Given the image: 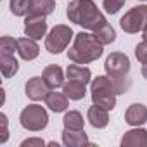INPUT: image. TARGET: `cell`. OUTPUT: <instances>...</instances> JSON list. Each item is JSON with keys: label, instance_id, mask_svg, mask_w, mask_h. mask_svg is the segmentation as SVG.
Returning <instances> with one entry per match:
<instances>
[{"label": "cell", "instance_id": "cell-1", "mask_svg": "<svg viewBox=\"0 0 147 147\" xmlns=\"http://www.w3.org/2000/svg\"><path fill=\"white\" fill-rule=\"evenodd\" d=\"M66 16L71 23L90 31H97L99 28L107 24L104 14L97 9V4L94 0H71Z\"/></svg>", "mask_w": 147, "mask_h": 147}, {"label": "cell", "instance_id": "cell-2", "mask_svg": "<svg viewBox=\"0 0 147 147\" xmlns=\"http://www.w3.org/2000/svg\"><path fill=\"white\" fill-rule=\"evenodd\" d=\"M104 54V45L95 38L94 33H78L73 47L67 50V59L76 64H90Z\"/></svg>", "mask_w": 147, "mask_h": 147}, {"label": "cell", "instance_id": "cell-3", "mask_svg": "<svg viewBox=\"0 0 147 147\" xmlns=\"http://www.w3.org/2000/svg\"><path fill=\"white\" fill-rule=\"evenodd\" d=\"M130 59L123 52H113L107 55L104 62V69L107 73V76L113 80L116 94H126L128 88L131 87V78H130Z\"/></svg>", "mask_w": 147, "mask_h": 147}, {"label": "cell", "instance_id": "cell-4", "mask_svg": "<svg viewBox=\"0 0 147 147\" xmlns=\"http://www.w3.org/2000/svg\"><path fill=\"white\" fill-rule=\"evenodd\" d=\"M90 92H92V102L113 111L116 107V88L114 83L109 76H97L90 83Z\"/></svg>", "mask_w": 147, "mask_h": 147}, {"label": "cell", "instance_id": "cell-5", "mask_svg": "<svg viewBox=\"0 0 147 147\" xmlns=\"http://www.w3.org/2000/svg\"><path fill=\"white\" fill-rule=\"evenodd\" d=\"M19 123L28 131H42L49 125V114H47L45 107H42L38 104H30L21 111Z\"/></svg>", "mask_w": 147, "mask_h": 147}, {"label": "cell", "instance_id": "cell-6", "mask_svg": "<svg viewBox=\"0 0 147 147\" xmlns=\"http://www.w3.org/2000/svg\"><path fill=\"white\" fill-rule=\"evenodd\" d=\"M119 26L125 33H138L147 28V5L131 7L119 19Z\"/></svg>", "mask_w": 147, "mask_h": 147}, {"label": "cell", "instance_id": "cell-7", "mask_svg": "<svg viewBox=\"0 0 147 147\" xmlns=\"http://www.w3.org/2000/svg\"><path fill=\"white\" fill-rule=\"evenodd\" d=\"M73 38V30L66 24H57L50 30V33L45 38V49L50 54H61L62 50H66V47L69 45Z\"/></svg>", "mask_w": 147, "mask_h": 147}, {"label": "cell", "instance_id": "cell-8", "mask_svg": "<svg viewBox=\"0 0 147 147\" xmlns=\"http://www.w3.org/2000/svg\"><path fill=\"white\" fill-rule=\"evenodd\" d=\"M47 21L45 16H26L24 19V35L33 38V40H42L47 33Z\"/></svg>", "mask_w": 147, "mask_h": 147}, {"label": "cell", "instance_id": "cell-9", "mask_svg": "<svg viewBox=\"0 0 147 147\" xmlns=\"http://www.w3.org/2000/svg\"><path fill=\"white\" fill-rule=\"evenodd\" d=\"M26 97L31 99V100H42L49 95V92L52 90L49 87V83L43 80V76H33L26 82Z\"/></svg>", "mask_w": 147, "mask_h": 147}, {"label": "cell", "instance_id": "cell-10", "mask_svg": "<svg viewBox=\"0 0 147 147\" xmlns=\"http://www.w3.org/2000/svg\"><path fill=\"white\" fill-rule=\"evenodd\" d=\"M123 147H147V130L144 128H133L125 131L121 138Z\"/></svg>", "mask_w": 147, "mask_h": 147}, {"label": "cell", "instance_id": "cell-11", "mask_svg": "<svg viewBox=\"0 0 147 147\" xmlns=\"http://www.w3.org/2000/svg\"><path fill=\"white\" fill-rule=\"evenodd\" d=\"M66 76L69 82H76V83H82V85H88L90 83V78H92V71L82 64H69L67 69H66Z\"/></svg>", "mask_w": 147, "mask_h": 147}, {"label": "cell", "instance_id": "cell-12", "mask_svg": "<svg viewBox=\"0 0 147 147\" xmlns=\"http://www.w3.org/2000/svg\"><path fill=\"white\" fill-rule=\"evenodd\" d=\"M43 80L49 83V87L52 88V90H55V88H59V87H62L66 82H64V71H62V67L61 66H57V64H50V66H47L45 69H43Z\"/></svg>", "mask_w": 147, "mask_h": 147}, {"label": "cell", "instance_id": "cell-13", "mask_svg": "<svg viewBox=\"0 0 147 147\" xmlns=\"http://www.w3.org/2000/svg\"><path fill=\"white\" fill-rule=\"evenodd\" d=\"M18 45H19L18 54H19L21 59H24V61H33V59H36L38 54H40V47H38L36 40H33V38H30V36L19 38V40H18Z\"/></svg>", "mask_w": 147, "mask_h": 147}, {"label": "cell", "instance_id": "cell-14", "mask_svg": "<svg viewBox=\"0 0 147 147\" xmlns=\"http://www.w3.org/2000/svg\"><path fill=\"white\" fill-rule=\"evenodd\" d=\"M107 113H109L107 109H104V107L94 104V106L88 107L87 119H88V123H90L94 128H106V126L109 125V114H107Z\"/></svg>", "mask_w": 147, "mask_h": 147}, {"label": "cell", "instance_id": "cell-15", "mask_svg": "<svg viewBox=\"0 0 147 147\" xmlns=\"http://www.w3.org/2000/svg\"><path fill=\"white\" fill-rule=\"evenodd\" d=\"M125 121L131 126H142L147 121V107L144 104H131L125 113Z\"/></svg>", "mask_w": 147, "mask_h": 147}, {"label": "cell", "instance_id": "cell-16", "mask_svg": "<svg viewBox=\"0 0 147 147\" xmlns=\"http://www.w3.org/2000/svg\"><path fill=\"white\" fill-rule=\"evenodd\" d=\"M62 144L67 147L90 145L85 130H67V128H64V131H62Z\"/></svg>", "mask_w": 147, "mask_h": 147}, {"label": "cell", "instance_id": "cell-17", "mask_svg": "<svg viewBox=\"0 0 147 147\" xmlns=\"http://www.w3.org/2000/svg\"><path fill=\"white\" fill-rule=\"evenodd\" d=\"M67 95L64 92H49V95L45 97V104L50 111L54 113H62L67 109L69 102H67Z\"/></svg>", "mask_w": 147, "mask_h": 147}, {"label": "cell", "instance_id": "cell-18", "mask_svg": "<svg viewBox=\"0 0 147 147\" xmlns=\"http://www.w3.org/2000/svg\"><path fill=\"white\" fill-rule=\"evenodd\" d=\"M55 11V2L54 0H31L30 11L26 16H49Z\"/></svg>", "mask_w": 147, "mask_h": 147}, {"label": "cell", "instance_id": "cell-19", "mask_svg": "<svg viewBox=\"0 0 147 147\" xmlns=\"http://www.w3.org/2000/svg\"><path fill=\"white\" fill-rule=\"evenodd\" d=\"M87 85H82V83H76V82H66L62 85V92L71 99V100H82L87 94Z\"/></svg>", "mask_w": 147, "mask_h": 147}, {"label": "cell", "instance_id": "cell-20", "mask_svg": "<svg viewBox=\"0 0 147 147\" xmlns=\"http://www.w3.org/2000/svg\"><path fill=\"white\" fill-rule=\"evenodd\" d=\"M0 67H2V75H4V78L7 80V78H12L16 73H18L19 62L16 61L14 55H5V54H2V55H0Z\"/></svg>", "mask_w": 147, "mask_h": 147}, {"label": "cell", "instance_id": "cell-21", "mask_svg": "<svg viewBox=\"0 0 147 147\" xmlns=\"http://www.w3.org/2000/svg\"><path fill=\"white\" fill-rule=\"evenodd\" d=\"M62 123H64V128H67V130H83V126H85V119L80 111L66 113L62 118Z\"/></svg>", "mask_w": 147, "mask_h": 147}, {"label": "cell", "instance_id": "cell-22", "mask_svg": "<svg viewBox=\"0 0 147 147\" xmlns=\"http://www.w3.org/2000/svg\"><path fill=\"white\" fill-rule=\"evenodd\" d=\"M94 35H95V38L102 43V45H109V43H113L114 40H116V31H114V28L107 23V24H104L102 28H99L97 31H94Z\"/></svg>", "mask_w": 147, "mask_h": 147}, {"label": "cell", "instance_id": "cell-23", "mask_svg": "<svg viewBox=\"0 0 147 147\" xmlns=\"http://www.w3.org/2000/svg\"><path fill=\"white\" fill-rule=\"evenodd\" d=\"M135 57L142 62V76L147 80V40L140 42L135 47Z\"/></svg>", "mask_w": 147, "mask_h": 147}, {"label": "cell", "instance_id": "cell-24", "mask_svg": "<svg viewBox=\"0 0 147 147\" xmlns=\"http://www.w3.org/2000/svg\"><path fill=\"white\" fill-rule=\"evenodd\" d=\"M18 49H19L18 40H14L12 36H2L0 38V54L14 55V52H18Z\"/></svg>", "mask_w": 147, "mask_h": 147}, {"label": "cell", "instance_id": "cell-25", "mask_svg": "<svg viewBox=\"0 0 147 147\" xmlns=\"http://www.w3.org/2000/svg\"><path fill=\"white\" fill-rule=\"evenodd\" d=\"M30 4L31 0H11V12L18 18L26 16L30 11Z\"/></svg>", "mask_w": 147, "mask_h": 147}, {"label": "cell", "instance_id": "cell-26", "mask_svg": "<svg viewBox=\"0 0 147 147\" xmlns=\"http://www.w3.org/2000/svg\"><path fill=\"white\" fill-rule=\"evenodd\" d=\"M126 0H102V7L107 14H116L123 5H125Z\"/></svg>", "mask_w": 147, "mask_h": 147}, {"label": "cell", "instance_id": "cell-27", "mask_svg": "<svg viewBox=\"0 0 147 147\" xmlns=\"http://www.w3.org/2000/svg\"><path fill=\"white\" fill-rule=\"evenodd\" d=\"M0 125H2V135H0V144H5L7 138H9V121H7V116L2 113L0 114Z\"/></svg>", "mask_w": 147, "mask_h": 147}, {"label": "cell", "instance_id": "cell-28", "mask_svg": "<svg viewBox=\"0 0 147 147\" xmlns=\"http://www.w3.org/2000/svg\"><path fill=\"white\" fill-rule=\"evenodd\" d=\"M33 145L42 147V145H45V142L42 138H28V140H23L21 142V147H33Z\"/></svg>", "mask_w": 147, "mask_h": 147}, {"label": "cell", "instance_id": "cell-29", "mask_svg": "<svg viewBox=\"0 0 147 147\" xmlns=\"http://www.w3.org/2000/svg\"><path fill=\"white\" fill-rule=\"evenodd\" d=\"M144 40H147V28L144 30Z\"/></svg>", "mask_w": 147, "mask_h": 147}, {"label": "cell", "instance_id": "cell-30", "mask_svg": "<svg viewBox=\"0 0 147 147\" xmlns=\"http://www.w3.org/2000/svg\"><path fill=\"white\" fill-rule=\"evenodd\" d=\"M144 2H147V0H144Z\"/></svg>", "mask_w": 147, "mask_h": 147}]
</instances>
